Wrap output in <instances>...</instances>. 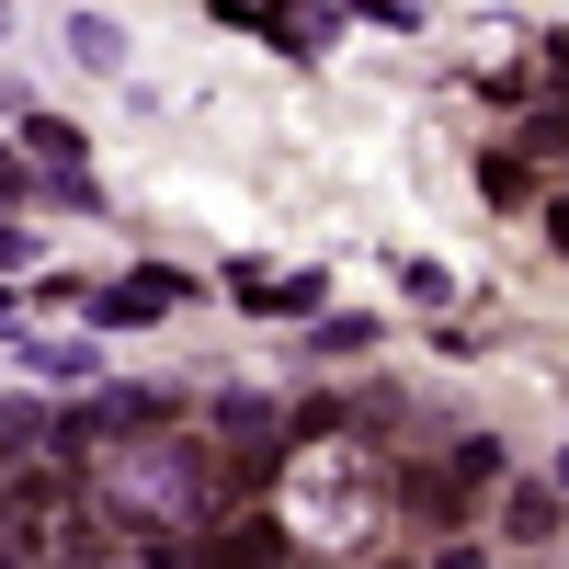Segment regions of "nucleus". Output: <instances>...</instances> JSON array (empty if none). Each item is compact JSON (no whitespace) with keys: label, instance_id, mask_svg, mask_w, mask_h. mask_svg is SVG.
Listing matches in <instances>:
<instances>
[{"label":"nucleus","instance_id":"19","mask_svg":"<svg viewBox=\"0 0 569 569\" xmlns=\"http://www.w3.org/2000/svg\"><path fill=\"white\" fill-rule=\"evenodd\" d=\"M12 308H23V297H12V284H0V330H12Z\"/></svg>","mask_w":569,"mask_h":569},{"label":"nucleus","instance_id":"13","mask_svg":"<svg viewBox=\"0 0 569 569\" xmlns=\"http://www.w3.org/2000/svg\"><path fill=\"white\" fill-rule=\"evenodd\" d=\"M525 160H569V103H547V114H525Z\"/></svg>","mask_w":569,"mask_h":569},{"label":"nucleus","instance_id":"1","mask_svg":"<svg viewBox=\"0 0 569 569\" xmlns=\"http://www.w3.org/2000/svg\"><path fill=\"white\" fill-rule=\"evenodd\" d=\"M91 501H103V536L149 547V558H182L217 501H228V445L206 421H149V433H114L103 467H91Z\"/></svg>","mask_w":569,"mask_h":569},{"label":"nucleus","instance_id":"3","mask_svg":"<svg viewBox=\"0 0 569 569\" xmlns=\"http://www.w3.org/2000/svg\"><path fill=\"white\" fill-rule=\"evenodd\" d=\"M228 297H240L251 319H319L330 273L319 262H228Z\"/></svg>","mask_w":569,"mask_h":569},{"label":"nucleus","instance_id":"18","mask_svg":"<svg viewBox=\"0 0 569 569\" xmlns=\"http://www.w3.org/2000/svg\"><path fill=\"white\" fill-rule=\"evenodd\" d=\"M547 240H558V251H569V194H558V206H547Z\"/></svg>","mask_w":569,"mask_h":569},{"label":"nucleus","instance_id":"15","mask_svg":"<svg viewBox=\"0 0 569 569\" xmlns=\"http://www.w3.org/2000/svg\"><path fill=\"white\" fill-rule=\"evenodd\" d=\"M353 23H376V34H410L421 12H410V0H353Z\"/></svg>","mask_w":569,"mask_h":569},{"label":"nucleus","instance_id":"8","mask_svg":"<svg viewBox=\"0 0 569 569\" xmlns=\"http://www.w3.org/2000/svg\"><path fill=\"white\" fill-rule=\"evenodd\" d=\"M206 433H217V445H262V433H284V410H273L262 388H228V399L206 410ZM284 445H297V433H284Z\"/></svg>","mask_w":569,"mask_h":569},{"label":"nucleus","instance_id":"4","mask_svg":"<svg viewBox=\"0 0 569 569\" xmlns=\"http://www.w3.org/2000/svg\"><path fill=\"white\" fill-rule=\"evenodd\" d=\"M206 12L262 34V46H284V58H319V46H330V12H308V0H206Z\"/></svg>","mask_w":569,"mask_h":569},{"label":"nucleus","instance_id":"17","mask_svg":"<svg viewBox=\"0 0 569 569\" xmlns=\"http://www.w3.org/2000/svg\"><path fill=\"white\" fill-rule=\"evenodd\" d=\"M547 80H569V34H547Z\"/></svg>","mask_w":569,"mask_h":569},{"label":"nucleus","instance_id":"6","mask_svg":"<svg viewBox=\"0 0 569 569\" xmlns=\"http://www.w3.org/2000/svg\"><path fill=\"white\" fill-rule=\"evenodd\" d=\"M501 536H512V547H558V536H569V490H547V479H501Z\"/></svg>","mask_w":569,"mask_h":569},{"label":"nucleus","instance_id":"9","mask_svg":"<svg viewBox=\"0 0 569 569\" xmlns=\"http://www.w3.org/2000/svg\"><path fill=\"white\" fill-rule=\"evenodd\" d=\"M479 194L525 217V206H536V160H525V149H479Z\"/></svg>","mask_w":569,"mask_h":569},{"label":"nucleus","instance_id":"12","mask_svg":"<svg viewBox=\"0 0 569 569\" xmlns=\"http://www.w3.org/2000/svg\"><path fill=\"white\" fill-rule=\"evenodd\" d=\"M69 58H80V69H126V34H114V23H69Z\"/></svg>","mask_w":569,"mask_h":569},{"label":"nucleus","instance_id":"5","mask_svg":"<svg viewBox=\"0 0 569 569\" xmlns=\"http://www.w3.org/2000/svg\"><path fill=\"white\" fill-rule=\"evenodd\" d=\"M479 501H490V490L467 479L456 456H445V467H399V512H410V525H467Z\"/></svg>","mask_w":569,"mask_h":569},{"label":"nucleus","instance_id":"7","mask_svg":"<svg viewBox=\"0 0 569 569\" xmlns=\"http://www.w3.org/2000/svg\"><path fill=\"white\" fill-rule=\"evenodd\" d=\"M0 114H12V137H23V149H34L46 171H80V160H91V137H80L69 114H46V103H23V91H12V103H0Z\"/></svg>","mask_w":569,"mask_h":569},{"label":"nucleus","instance_id":"16","mask_svg":"<svg viewBox=\"0 0 569 569\" xmlns=\"http://www.w3.org/2000/svg\"><path fill=\"white\" fill-rule=\"evenodd\" d=\"M0 273H34V240H23V217L0 206Z\"/></svg>","mask_w":569,"mask_h":569},{"label":"nucleus","instance_id":"20","mask_svg":"<svg viewBox=\"0 0 569 569\" xmlns=\"http://www.w3.org/2000/svg\"><path fill=\"white\" fill-rule=\"evenodd\" d=\"M547 479H558V490H569V445H558V467H547Z\"/></svg>","mask_w":569,"mask_h":569},{"label":"nucleus","instance_id":"10","mask_svg":"<svg viewBox=\"0 0 569 569\" xmlns=\"http://www.w3.org/2000/svg\"><path fill=\"white\" fill-rule=\"evenodd\" d=\"M46 182H58V171H46L23 137H0V206H46Z\"/></svg>","mask_w":569,"mask_h":569},{"label":"nucleus","instance_id":"2","mask_svg":"<svg viewBox=\"0 0 569 569\" xmlns=\"http://www.w3.org/2000/svg\"><path fill=\"white\" fill-rule=\"evenodd\" d=\"M182 297H194V273H171V262H137L126 284H80V319H91V330H149V319H171Z\"/></svg>","mask_w":569,"mask_h":569},{"label":"nucleus","instance_id":"14","mask_svg":"<svg viewBox=\"0 0 569 569\" xmlns=\"http://www.w3.org/2000/svg\"><path fill=\"white\" fill-rule=\"evenodd\" d=\"M456 467H467L479 490H501V433H456Z\"/></svg>","mask_w":569,"mask_h":569},{"label":"nucleus","instance_id":"11","mask_svg":"<svg viewBox=\"0 0 569 569\" xmlns=\"http://www.w3.org/2000/svg\"><path fill=\"white\" fill-rule=\"evenodd\" d=\"M308 353H319V365H353V353H376V319H308Z\"/></svg>","mask_w":569,"mask_h":569}]
</instances>
